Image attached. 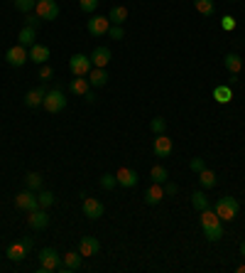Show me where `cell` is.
<instances>
[{
	"label": "cell",
	"mask_w": 245,
	"mask_h": 273,
	"mask_svg": "<svg viewBox=\"0 0 245 273\" xmlns=\"http://www.w3.org/2000/svg\"><path fill=\"white\" fill-rule=\"evenodd\" d=\"M201 229H203V236L209 241H218L223 236V224H221V216L213 212L211 207L201 212Z\"/></svg>",
	"instance_id": "6da1fadb"
},
{
	"label": "cell",
	"mask_w": 245,
	"mask_h": 273,
	"mask_svg": "<svg viewBox=\"0 0 245 273\" xmlns=\"http://www.w3.org/2000/svg\"><path fill=\"white\" fill-rule=\"evenodd\" d=\"M213 212L221 216V222H233L235 216L240 214V205H238L235 197H221V199L216 202V209H213Z\"/></svg>",
	"instance_id": "7a4b0ae2"
},
{
	"label": "cell",
	"mask_w": 245,
	"mask_h": 273,
	"mask_svg": "<svg viewBox=\"0 0 245 273\" xmlns=\"http://www.w3.org/2000/svg\"><path fill=\"white\" fill-rule=\"evenodd\" d=\"M62 266V256L56 253V249L47 246L39 251V273H54Z\"/></svg>",
	"instance_id": "3957f363"
},
{
	"label": "cell",
	"mask_w": 245,
	"mask_h": 273,
	"mask_svg": "<svg viewBox=\"0 0 245 273\" xmlns=\"http://www.w3.org/2000/svg\"><path fill=\"white\" fill-rule=\"evenodd\" d=\"M42 106H45L47 114H59V111L67 108V99H64V94L59 89H47V96Z\"/></svg>",
	"instance_id": "277c9868"
},
{
	"label": "cell",
	"mask_w": 245,
	"mask_h": 273,
	"mask_svg": "<svg viewBox=\"0 0 245 273\" xmlns=\"http://www.w3.org/2000/svg\"><path fill=\"white\" fill-rule=\"evenodd\" d=\"M30 249H32V239H30V236H25V239H20V241H12V244H8L5 256H8L10 261H23L25 256L30 253Z\"/></svg>",
	"instance_id": "5b68a950"
},
{
	"label": "cell",
	"mask_w": 245,
	"mask_h": 273,
	"mask_svg": "<svg viewBox=\"0 0 245 273\" xmlns=\"http://www.w3.org/2000/svg\"><path fill=\"white\" fill-rule=\"evenodd\" d=\"M93 69V62L86 54H71L69 57V71L74 77H89V71Z\"/></svg>",
	"instance_id": "8992f818"
},
{
	"label": "cell",
	"mask_w": 245,
	"mask_h": 273,
	"mask_svg": "<svg viewBox=\"0 0 245 273\" xmlns=\"http://www.w3.org/2000/svg\"><path fill=\"white\" fill-rule=\"evenodd\" d=\"M34 15H39V20H45V23L56 20V17H59V5H56V0H37Z\"/></svg>",
	"instance_id": "52a82bcc"
},
{
	"label": "cell",
	"mask_w": 245,
	"mask_h": 273,
	"mask_svg": "<svg viewBox=\"0 0 245 273\" xmlns=\"http://www.w3.org/2000/svg\"><path fill=\"white\" fill-rule=\"evenodd\" d=\"M5 62L10 64V67H25V62H30V49L23 45H15L10 47L8 52H5Z\"/></svg>",
	"instance_id": "ba28073f"
},
{
	"label": "cell",
	"mask_w": 245,
	"mask_h": 273,
	"mask_svg": "<svg viewBox=\"0 0 245 273\" xmlns=\"http://www.w3.org/2000/svg\"><path fill=\"white\" fill-rule=\"evenodd\" d=\"M15 207H17V209H25V212L42 209V207H39V199H37V194H34L32 190H25V192L15 194Z\"/></svg>",
	"instance_id": "9c48e42d"
},
{
	"label": "cell",
	"mask_w": 245,
	"mask_h": 273,
	"mask_svg": "<svg viewBox=\"0 0 245 273\" xmlns=\"http://www.w3.org/2000/svg\"><path fill=\"white\" fill-rule=\"evenodd\" d=\"M86 30L93 37H103V34H108V30H111V20L108 17H100V15H93L89 23H86Z\"/></svg>",
	"instance_id": "30bf717a"
},
{
	"label": "cell",
	"mask_w": 245,
	"mask_h": 273,
	"mask_svg": "<svg viewBox=\"0 0 245 273\" xmlns=\"http://www.w3.org/2000/svg\"><path fill=\"white\" fill-rule=\"evenodd\" d=\"M81 263H84V256H81L78 251H69V253H64V259H62L59 271L62 273H76L78 268H81Z\"/></svg>",
	"instance_id": "8fae6325"
},
{
	"label": "cell",
	"mask_w": 245,
	"mask_h": 273,
	"mask_svg": "<svg viewBox=\"0 0 245 273\" xmlns=\"http://www.w3.org/2000/svg\"><path fill=\"white\" fill-rule=\"evenodd\" d=\"M172 150H174L172 138H167L165 133H159V136L155 138V143H152V153H155V158H169V155H172Z\"/></svg>",
	"instance_id": "7c38bea8"
},
{
	"label": "cell",
	"mask_w": 245,
	"mask_h": 273,
	"mask_svg": "<svg viewBox=\"0 0 245 273\" xmlns=\"http://www.w3.org/2000/svg\"><path fill=\"white\" fill-rule=\"evenodd\" d=\"M27 224H30V229H34V231H42V229L49 227V214H47L45 209H34V212H30V216H27Z\"/></svg>",
	"instance_id": "4fadbf2b"
},
{
	"label": "cell",
	"mask_w": 245,
	"mask_h": 273,
	"mask_svg": "<svg viewBox=\"0 0 245 273\" xmlns=\"http://www.w3.org/2000/svg\"><path fill=\"white\" fill-rule=\"evenodd\" d=\"M142 197H145V205L155 207V205H159V202H162L167 194H165V187H162V185L152 182V185H150V187L145 190V194H142Z\"/></svg>",
	"instance_id": "5bb4252c"
},
{
	"label": "cell",
	"mask_w": 245,
	"mask_h": 273,
	"mask_svg": "<svg viewBox=\"0 0 245 273\" xmlns=\"http://www.w3.org/2000/svg\"><path fill=\"white\" fill-rule=\"evenodd\" d=\"M100 251V241L93 239V236H84V239L78 241V253L84 256V259H89V256H96Z\"/></svg>",
	"instance_id": "9a60e30c"
},
{
	"label": "cell",
	"mask_w": 245,
	"mask_h": 273,
	"mask_svg": "<svg viewBox=\"0 0 245 273\" xmlns=\"http://www.w3.org/2000/svg\"><path fill=\"white\" fill-rule=\"evenodd\" d=\"M115 180H118V185H122V187H135L137 180H140V175H137L133 168H120V170L115 172Z\"/></svg>",
	"instance_id": "2e32d148"
},
{
	"label": "cell",
	"mask_w": 245,
	"mask_h": 273,
	"mask_svg": "<svg viewBox=\"0 0 245 273\" xmlns=\"http://www.w3.org/2000/svg\"><path fill=\"white\" fill-rule=\"evenodd\" d=\"M45 96H47L45 86H37V89L27 91V94H25V106H27V108H37V106L45 103Z\"/></svg>",
	"instance_id": "e0dca14e"
},
{
	"label": "cell",
	"mask_w": 245,
	"mask_h": 273,
	"mask_svg": "<svg viewBox=\"0 0 245 273\" xmlns=\"http://www.w3.org/2000/svg\"><path fill=\"white\" fill-rule=\"evenodd\" d=\"M84 214L89 216V219L103 216V202H98L96 197H86V199H84Z\"/></svg>",
	"instance_id": "ac0fdd59"
},
{
	"label": "cell",
	"mask_w": 245,
	"mask_h": 273,
	"mask_svg": "<svg viewBox=\"0 0 245 273\" xmlns=\"http://www.w3.org/2000/svg\"><path fill=\"white\" fill-rule=\"evenodd\" d=\"M47 59H49V47L34 42V45L30 47V62H34V64H47Z\"/></svg>",
	"instance_id": "d6986e66"
},
{
	"label": "cell",
	"mask_w": 245,
	"mask_h": 273,
	"mask_svg": "<svg viewBox=\"0 0 245 273\" xmlns=\"http://www.w3.org/2000/svg\"><path fill=\"white\" fill-rule=\"evenodd\" d=\"M69 91L71 94H76V96H86L91 91V84L86 77H74V79L69 81Z\"/></svg>",
	"instance_id": "ffe728a7"
},
{
	"label": "cell",
	"mask_w": 245,
	"mask_h": 273,
	"mask_svg": "<svg viewBox=\"0 0 245 273\" xmlns=\"http://www.w3.org/2000/svg\"><path fill=\"white\" fill-rule=\"evenodd\" d=\"M91 62H93V67L106 69V64L111 62V49L108 47H96L93 54H91Z\"/></svg>",
	"instance_id": "44dd1931"
},
{
	"label": "cell",
	"mask_w": 245,
	"mask_h": 273,
	"mask_svg": "<svg viewBox=\"0 0 245 273\" xmlns=\"http://www.w3.org/2000/svg\"><path fill=\"white\" fill-rule=\"evenodd\" d=\"M243 62H245V59H240L235 52H228V54L223 57V67L228 69L231 74H235V77H238V74H240V69H243Z\"/></svg>",
	"instance_id": "7402d4cb"
},
{
	"label": "cell",
	"mask_w": 245,
	"mask_h": 273,
	"mask_svg": "<svg viewBox=\"0 0 245 273\" xmlns=\"http://www.w3.org/2000/svg\"><path fill=\"white\" fill-rule=\"evenodd\" d=\"M86 79H89L91 86H106V84H108V71H106V69H100V67H93L89 71V77H86Z\"/></svg>",
	"instance_id": "603a6c76"
},
{
	"label": "cell",
	"mask_w": 245,
	"mask_h": 273,
	"mask_svg": "<svg viewBox=\"0 0 245 273\" xmlns=\"http://www.w3.org/2000/svg\"><path fill=\"white\" fill-rule=\"evenodd\" d=\"M17 40H20V45L23 47H32L34 40H37V30L30 27V25H25L23 30H20V34H17Z\"/></svg>",
	"instance_id": "cb8c5ba5"
},
{
	"label": "cell",
	"mask_w": 245,
	"mask_h": 273,
	"mask_svg": "<svg viewBox=\"0 0 245 273\" xmlns=\"http://www.w3.org/2000/svg\"><path fill=\"white\" fill-rule=\"evenodd\" d=\"M108 20H111V25H122L125 20H128V8H122V5L111 8V12H108Z\"/></svg>",
	"instance_id": "d4e9b609"
},
{
	"label": "cell",
	"mask_w": 245,
	"mask_h": 273,
	"mask_svg": "<svg viewBox=\"0 0 245 273\" xmlns=\"http://www.w3.org/2000/svg\"><path fill=\"white\" fill-rule=\"evenodd\" d=\"M213 99H216L218 103H231V99H233V89L221 84V86H216V89H213Z\"/></svg>",
	"instance_id": "484cf974"
},
{
	"label": "cell",
	"mask_w": 245,
	"mask_h": 273,
	"mask_svg": "<svg viewBox=\"0 0 245 273\" xmlns=\"http://www.w3.org/2000/svg\"><path fill=\"white\" fill-rule=\"evenodd\" d=\"M199 185L203 190H211L213 185H216V172L209 170V168H203V170L199 172Z\"/></svg>",
	"instance_id": "4316f807"
},
{
	"label": "cell",
	"mask_w": 245,
	"mask_h": 273,
	"mask_svg": "<svg viewBox=\"0 0 245 273\" xmlns=\"http://www.w3.org/2000/svg\"><path fill=\"white\" fill-rule=\"evenodd\" d=\"M194 8H196V12H201L203 17H211L213 12H216L213 0H194Z\"/></svg>",
	"instance_id": "83f0119b"
},
{
	"label": "cell",
	"mask_w": 245,
	"mask_h": 273,
	"mask_svg": "<svg viewBox=\"0 0 245 273\" xmlns=\"http://www.w3.org/2000/svg\"><path fill=\"white\" fill-rule=\"evenodd\" d=\"M167 177H169V172H167V168H165V165H155V168L150 170V180L157 182V185H165V182H167Z\"/></svg>",
	"instance_id": "f1b7e54d"
},
{
	"label": "cell",
	"mask_w": 245,
	"mask_h": 273,
	"mask_svg": "<svg viewBox=\"0 0 245 273\" xmlns=\"http://www.w3.org/2000/svg\"><path fill=\"white\" fill-rule=\"evenodd\" d=\"M25 187L37 192V190L42 187V175H39V172H27V175H25Z\"/></svg>",
	"instance_id": "f546056e"
},
{
	"label": "cell",
	"mask_w": 245,
	"mask_h": 273,
	"mask_svg": "<svg viewBox=\"0 0 245 273\" xmlns=\"http://www.w3.org/2000/svg\"><path fill=\"white\" fill-rule=\"evenodd\" d=\"M191 205H194L196 212H203V209H209V199H206V194L201 192V190H196V192L191 194Z\"/></svg>",
	"instance_id": "4dcf8cb0"
},
{
	"label": "cell",
	"mask_w": 245,
	"mask_h": 273,
	"mask_svg": "<svg viewBox=\"0 0 245 273\" xmlns=\"http://www.w3.org/2000/svg\"><path fill=\"white\" fill-rule=\"evenodd\" d=\"M37 199H39V207L47 209V207L54 205V192H49V190H42V192L37 194Z\"/></svg>",
	"instance_id": "1f68e13d"
},
{
	"label": "cell",
	"mask_w": 245,
	"mask_h": 273,
	"mask_svg": "<svg viewBox=\"0 0 245 273\" xmlns=\"http://www.w3.org/2000/svg\"><path fill=\"white\" fill-rule=\"evenodd\" d=\"M150 128H152V133H155V136H159V133H165L167 121H165V118H152V121H150Z\"/></svg>",
	"instance_id": "d6a6232c"
},
{
	"label": "cell",
	"mask_w": 245,
	"mask_h": 273,
	"mask_svg": "<svg viewBox=\"0 0 245 273\" xmlns=\"http://www.w3.org/2000/svg\"><path fill=\"white\" fill-rule=\"evenodd\" d=\"M34 5H37V0H15V8L20 12H32Z\"/></svg>",
	"instance_id": "836d02e7"
},
{
	"label": "cell",
	"mask_w": 245,
	"mask_h": 273,
	"mask_svg": "<svg viewBox=\"0 0 245 273\" xmlns=\"http://www.w3.org/2000/svg\"><path fill=\"white\" fill-rule=\"evenodd\" d=\"M115 185H118V180H115V175H111V172H106V175L100 177V187H103V190H113Z\"/></svg>",
	"instance_id": "e575fe53"
},
{
	"label": "cell",
	"mask_w": 245,
	"mask_h": 273,
	"mask_svg": "<svg viewBox=\"0 0 245 273\" xmlns=\"http://www.w3.org/2000/svg\"><path fill=\"white\" fill-rule=\"evenodd\" d=\"M78 8L84 12H93L98 8V0H78Z\"/></svg>",
	"instance_id": "d590c367"
},
{
	"label": "cell",
	"mask_w": 245,
	"mask_h": 273,
	"mask_svg": "<svg viewBox=\"0 0 245 273\" xmlns=\"http://www.w3.org/2000/svg\"><path fill=\"white\" fill-rule=\"evenodd\" d=\"M221 27L226 30V32L235 30V17H233V15H223V17H221Z\"/></svg>",
	"instance_id": "8d00e7d4"
},
{
	"label": "cell",
	"mask_w": 245,
	"mask_h": 273,
	"mask_svg": "<svg viewBox=\"0 0 245 273\" xmlns=\"http://www.w3.org/2000/svg\"><path fill=\"white\" fill-rule=\"evenodd\" d=\"M54 77V69L49 67V64H39V79L42 81H49Z\"/></svg>",
	"instance_id": "74e56055"
},
{
	"label": "cell",
	"mask_w": 245,
	"mask_h": 273,
	"mask_svg": "<svg viewBox=\"0 0 245 273\" xmlns=\"http://www.w3.org/2000/svg\"><path fill=\"white\" fill-rule=\"evenodd\" d=\"M189 168H191L194 172H196V175H199V172L203 170V168H206V160H203V158H194V160L189 162Z\"/></svg>",
	"instance_id": "f35d334b"
},
{
	"label": "cell",
	"mask_w": 245,
	"mask_h": 273,
	"mask_svg": "<svg viewBox=\"0 0 245 273\" xmlns=\"http://www.w3.org/2000/svg\"><path fill=\"white\" fill-rule=\"evenodd\" d=\"M108 34H111L113 40H122V25H111V30H108Z\"/></svg>",
	"instance_id": "ab89813d"
},
{
	"label": "cell",
	"mask_w": 245,
	"mask_h": 273,
	"mask_svg": "<svg viewBox=\"0 0 245 273\" xmlns=\"http://www.w3.org/2000/svg\"><path fill=\"white\" fill-rule=\"evenodd\" d=\"M42 23H45V20H39V15H27V25H30V27H34V30H37Z\"/></svg>",
	"instance_id": "60d3db41"
},
{
	"label": "cell",
	"mask_w": 245,
	"mask_h": 273,
	"mask_svg": "<svg viewBox=\"0 0 245 273\" xmlns=\"http://www.w3.org/2000/svg\"><path fill=\"white\" fill-rule=\"evenodd\" d=\"M162 187H165V194H167V197H172V194H177V185H174V182H165Z\"/></svg>",
	"instance_id": "b9f144b4"
},
{
	"label": "cell",
	"mask_w": 245,
	"mask_h": 273,
	"mask_svg": "<svg viewBox=\"0 0 245 273\" xmlns=\"http://www.w3.org/2000/svg\"><path fill=\"white\" fill-rule=\"evenodd\" d=\"M84 99H86V101H89V103H96V94H93V91H89V94H86Z\"/></svg>",
	"instance_id": "7bdbcfd3"
},
{
	"label": "cell",
	"mask_w": 245,
	"mask_h": 273,
	"mask_svg": "<svg viewBox=\"0 0 245 273\" xmlns=\"http://www.w3.org/2000/svg\"><path fill=\"white\" fill-rule=\"evenodd\" d=\"M240 253L245 256V241H240Z\"/></svg>",
	"instance_id": "ee69618b"
},
{
	"label": "cell",
	"mask_w": 245,
	"mask_h": 273,
	"mask_svg": "<svg viewBox=\"0 0 245 273\" xmlns=\"http://www.w3.org/2000/svg\"><path fill=\"white\" fill-rule=\"evenodd\" d=\"M238 273H245V263L243 266H238Z\"/></svg>",
	"instance_id": "f6af8a7d"
},
{
	"label": "cell",
	"mask_w": 245,
	"mask_h": 273,
	"mask_svg": "<svg viewBox=\"0 0 245 273\" xmlns=\"http://www.w3.org/2000/svg\"><path fill=\"white\" fill-rule=\"evenodd\" d=\"M243 69H245V62H243Z\"/></svg>",
	"instance_id": "bcb514c9"
}]
</instances>
